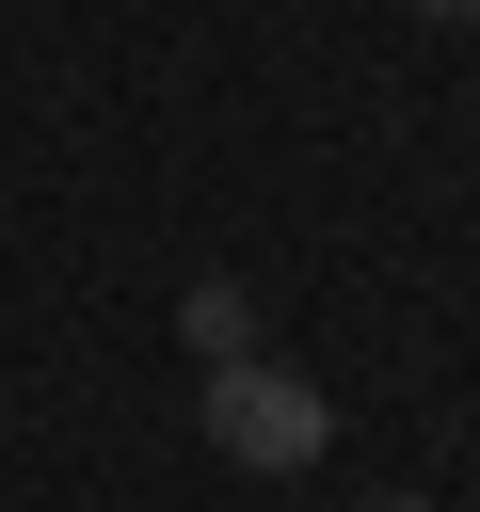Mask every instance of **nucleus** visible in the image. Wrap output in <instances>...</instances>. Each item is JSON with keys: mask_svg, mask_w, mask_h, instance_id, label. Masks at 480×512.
Instances as JSON below:
<instances>
[{"mask_svg": "<svg viewBox=\"0 0 480 512\" xmlns=\"http://www.w3.org/2000/svg\"><path fill=\"white\" fill-rule=\"evenodd\" d=\"M176 336H192L208 368H240V352H256V304H240V288H192V304H176Z\"/></svg>", "mask_w": 480, "mask_h": 512, "instance_id": "f03ea898", "label": "nucleus"}, {"mask_svg": "<svg viewBox=\"0 0 480 512\" xmlns=\"http://www.w3.org/2000/svg\"><path fill=\"white\" fill-rule=\"evenodd\" d=\"M432 16H480V0H432Z\"/></svg>", "mask_w": 480, "mask_h": 512, "instance_id": "20e7f679", "label": "nucleus"}, {"mask_svg": "<svg viewBox=\"0 0 480 512\" xmlns=\"http://www.w3.org/2000/svg\"><path fill=\"white\" fill-rule=\"evenodd\" d=\"M368 512H416V496H368Z\"/></svg>", "mask_w": 480, "mask_h": 512, "instance_id": "7ed1b4c3", "label": "nucleus"}, {"mask_svg": "<svg viewBox=\"0 0 480 512\" xmlns=\"http://www.w3.org/2000/svg\"><path fill=\"white\" fill-rule=\"evenodd\" d=\"M192 432H208L224 464H256V480H288V464H320V432H336V400H320L304 368H272V352H240V368H208V384H192Z\"/></svg>", "mask_w": 480, "mask_h": 512, "instance_id": "f257e3e1", "label": "nucleus"}]
</instances>
